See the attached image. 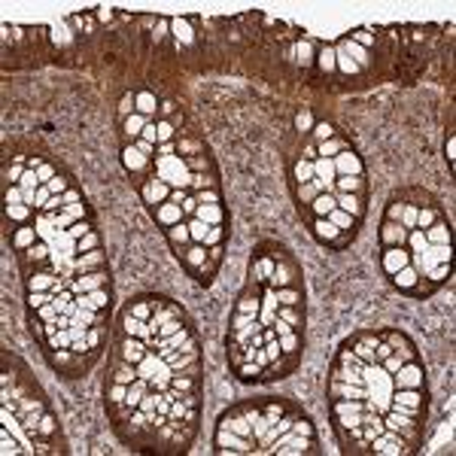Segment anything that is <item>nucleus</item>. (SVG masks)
<instances>
[{"label":"nucleus","instance_id":"1","mask_svg":"<svg viewBox=\"0 0 456 456\" xmlns=\"http://www.w3.org/2000/svg\"><path fill=\"white\" fill-rule=\"evenodd\" d=\"M4 223L43 356L61 378H86L107 347L113 277L83 189L53 159L12 156Z\"/></svg>","mask_w":456,"mask_h":456},{"label":"nucleus","instance_id":"2","mask_svg":"<svg viewBox=\"0 0 456 456\" xmlns=\"http://www.w3.org/2000/svg\"><path fill=\"white\" fill-rule=\"evenodd\" d=\"M204 356L189 314L165 296H137L113 326L104 378L110 429L143 453H186L198 436Z\"/></svg>","mask_w":456,"mask_h":456},{"label":"nucleus","instance_id":"3","mask_svg":"<svg viewBox=\"0 0 456 456\" xmlns=\"http://www.w3.org/2000/svg\"><path fill=\"white\" fill-rule=\"evenodd\" d=\"M122 167L186 274L208 286L223 265L228 210L208 141L174 101L134 92L122 101Z\"/></svg>","mask_w":456,"mask_h":456},{"label":"nucleus","instance_id":"4","mask_svg":"<svg viewBox=\"0 0 456 456\" xmlns=\"http://www.w3.org/2000/svg\"><path fill=\"white\" fill-rule=\"evenodd\" d=\"M329 420L344 453L411 456L429 420V380L399 329H365L338 347L326 384Z\"/></svg>","mask_w":456,"mask_h":456},{"label":"nucleus","instance_id":"5","mask_svg":"<svg viewBox=\"0 0 456 456\" xmlns=\"http://www.w3.org/2000/svg\"><path fill=\"white\" fill-rule=\"evenodd\" d=\"M305 338L307 292L301 265L281 240H262L249 256L247 283L228 316V369L240 384H274L296 371Z\"/></svg>","mask_w":456,"mask_h":456},{"label":"nucleus","instance_id":"6","mask_svg":"<svg viewBox=\"0 0 456 456\" xmlns=\"http://www.w3.org/2000/svg\"><path fill=\"white\" fill-rule=\"evenodd\" d=\"M292 201L311 234L329 249H347L369 210L362 156L332 122L314 125L289 171Z\"/></svg>","mask_w":456,"mask_h":456},{"label":"nucleus","instance_id":"7","mask_svg":"<svg viewBox=\"0 0 456 456\" xmlns=\"http://www.w3.org/2000/svg\"><path fill=\"white\" fill-rule=\"evenodd\" d=\"M380 268L393 289L408 298H429L453 274L451 219L432 192L402 189L380 219Z\"/></svg>","mask_w":456,"mask_h":456},{"label":"nucleus","instance_id":"8","mask_svg":"<svg viewBox=\"0 0 456 456\" xmlns=\"http://www.w3.org/2000/svg\"><path fill=\"white\" fill-rule=\"evenodd\" d=\"M219 456H320L311 417L289 399H249L223 411L213 432Z\"/></svg>","mask_w":456,"mask_h":456},{"label":"nucleus","instance_id":"9","mask_svg":"<svg viewBox=\"0 0 456 456\" xmlns=\"http://www.w3.org/2000/svg\"><path fill=\"white\" fill-rule=\"evenodd\" d=\"M0 453H68L58 417L37 380L12 356H4L0 374Z\"/></svg>","mask_w":456,"mask_h":456},{"label":"nucleus","instance_id":"10","mask_svg":"<svg viewBox=\"0 0 456 456\" xmlns=\"http://www.w3.org/2000/svg\"><path fill=\"white\" fill-rule=\"evenodd\" d=\"M374 34L371 31H350L341 40H332L320 49V68L326 73H344V77H356V73L371 68Z\"/></svg>","mask_w":456,"mask_h":456},{"label":"nucleus","instance_id":"11","mask_svg":"<svg viewBox=\"0 0 456 456\" xmlns=\"http://www.w3.org/2000/svg\"><path fill=\"white\" fill-rule=\"evenodd\" d=\"M447 161H451V167H453V137L447 141Z\"/></svg>","mask_w":456,"mask_h":456}]
</instances>
